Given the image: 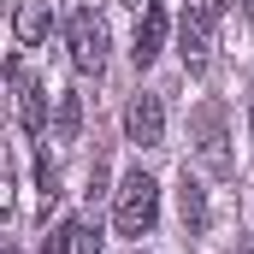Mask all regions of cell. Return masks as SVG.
Here are the masks:
<instances>
[{"instance_id": "obj_1", "label": "cell", "mask_w": 254, "mask_h": 254, "mask_svg": "<svg viewBox=\"0 0 254 254\" xmlns=\"http://www.w3.org/2000/svg\"><path fill=\"white\" fill-rule=\"evenodd\" d=\"M154 219H160V184L136 166L125 184H119V195H113V225H119L125 237H148Z\"/></svg>"}, {"instance_id": "obj_2", "label": "cell", "mask_w": 254, "mask_h": 254, "mask_svg": "<svg viewBox=\"0 0 254 254\" xmlns=\"http://www.w3.org/2000/svg\"><path fill=\"white\" fill-rule=\"evenodd\" d=\"M65 48H71V65H77L83 77H101V71H107V24L95 18V6H77V12H71Z\"/></svg>"}, {"instance_id": "obj_3", "label": "cell", "mask_w": 254, "mask_h": 254, "mask_svg": "<svg viewBox=\"0 0 254 254\" xmlns=\"http://www.w3.org/2000/svg\"><path fill=\"white\" fill-rule=\"evenodd\" d=\"M195 154H201V166H207L213 178H231V172H237V160H231V130H225V107H219V101L195 107Z\"/></svg>"}, {"instance_id": "obj_4", "label": "cell", "mask_w": 254, "mask_h": 254, "mask_svg": "<svg viewBox=\"0 0 254 254\" xmlns=\"http://www.w3.org/2000/svg\"><path fill=\"white\" fill-rule=\"evenodd\" d=\"M178 60H184V71H207V60H213V12L207 6H190L178 18Z\"/></svg>"}, {"instance_id": "obj_5", "label": "cell", "mask_w": 254, "mask_h": 254, "mask_svg": "<svg viewBox=\"0 0 254 254\" xmlns=\"http://www.w3.org/2000/svg\"><path fill=\"white\" fill-rule=\"evenodd\" d=\"M125 136L136 148H160L166 142V107H160V95H136L125 107Z\"/></svg>"}, {"instance_id": "obj_6", "label": "cell", "mask_w": 254, "mask_h": 254, "mask_svg": "<svg viewBox=\"0 0 254 254\" xmlns=\"http://www.w3.org/2000/svg\"><path fill=\"white\" fill-rule=\"evenodd\" d=\"M6 77H12V89H18V125L30 130V136H42V130H48V89H42L36 77H24L18 60H6Z\"/></svg>"}, {"instance_id": "obj_7", "label": "cell", "mask_w": 254, "mask_h": 254, "mask_svg": "<svg viewBox=\"0 0 254 254\" xmlns=\"http://www.w3.org/2000/svg\"><path fill=\"white\" fill-rule=\"evenodd\" d=\"M166 30H172L166 0H148V6H142V24H136V48H130V60H136V65H154L160 48H166Z\"/></svg>"}, {"instance_id": "obj_8", "label": "cell", "mask_w": 254, "mask_h": 254, "mask_svg": "<svg viewBox=\"0 0 254 254\" xmlns=\"http://www.w3.org/2000/svg\"><path fill=\"white\" fill-rule=\"evenodd\" d=\"M178 213H184V231H190V237L207 231V190H201V178H195L190 166H184V178H178Z\"/></svg>"}, {"instance_id": "obj_9", "label": "cell", "mask_w": 254, "mask_h": 254, "mask_svg": "<svg viewBox=\"0 0 254 254\" xmlns=\"http://www.w3.org/2000/svg\"><path fill=\"white\" fill-rule=\"evenodd\" d=\"M48 24H54V12H48V0H24V6L12 12V36H18L24 48H36V42L48 36Z\"/></svg>"}, {"instance_id": "obj_10", "label": "cell", "mask_w": 254, "mask_h": 254, "mask_svg": "<svg viewBox=\"0 0 254 254\" xmlns=\"http://www.w3.org/2000/svg\"><path fill=\"white\" fill-rule=\"evenodd\" d=\"M77 125H83V101H77V95H60V136L65 142L77 136Z\"/></svg>"}, {"instance_id": "obj_11", "label": "cell", "mask_w": 254, "mask_h": 254, "mask_svg": "<svg viewBox=\"0 0 254 254\" xmlns=\"http://www.w3.org/2000/svg\"><path fill=\"white\" fill-rule=\"evenodd\" d=\"M36 190H42V213H48V207H54V201H60V172H54V166H48V160H42V166H36Z\"/></svg>"}, {"instance_id": "obj_12", "label": "cell", "mask_w": 254, "mask_h": 254, "mask_svg": "<svg viewBox=\"0 0 254 254\" xmlns=\"http://www.w3.org/2000/svg\"><path fill=\"white\" fill-rule=\"evenodd\" d=\"M71 249H77V219H65L60 231H54V237L42 243V254H71Z\"/></svg>"}, {"instance_id": "obj_13", "label": "cell", "mask_w": 254, "mask_h": 254, "mask_svg": "<svg viewBox=\"0 0 254 254\" xmlns=\"http://www.w3.org/2000/svg\"><path fill=\"white\" fill-rule=\"evenodd\" d=\"M71 254H101V231H89V225H77V249Z\"/></svg>"}, {"instance_id": "obj_14", "label": "cell", "mask_w": 254, "mask_h": 254, "mask_svg": "<svg viewBox=\"0 0 254 254\" xmlns=\"http://www.w3.org/2000/svg\"><path fill=\"white\" fill-rule=\"evenodd\" d=\"M243 18H249V24H254V0H243Z\"/></svg>"}, {"instance_id": "obj_15", "label": "cell", "mask_w": 254, "mask_h": 254, "mask_svg": "<svg viewBox=\"0 0 254 254\" xmlns=\"http://www.w3.org/2000/svg\"><path fill=\"white\" fill-rule=\"evenodd\" d=\"M243 254H254V237H249V243H243Z\"/></svg>"}, {"instance_id": "obj_16", "label": "cell", "mask_w": 254, "mask_h": 254, "mask_svg": "<svg viewBox=\"0 0 254 254\" xmlns=\"http://www.w3.org/2000/svg\"><path fill=\"white\" fill-rule=\"evenodd\" d=\"M249 130H254V107H249Z\"/></svg>"}, {"instance_id": "obj_17", "label": "cell", "mask_w": 254, "mask_h": 254, "mask_svg": "<svg viewBox=\"0 0 254 254\" xmlns=\"http://www.w3.org/2000/svg\"><path fill=\"white\" fill-rule=\"evenodd\" d=\"M130 6H148V0H130Z\"/></svg>"}]
</instances>
